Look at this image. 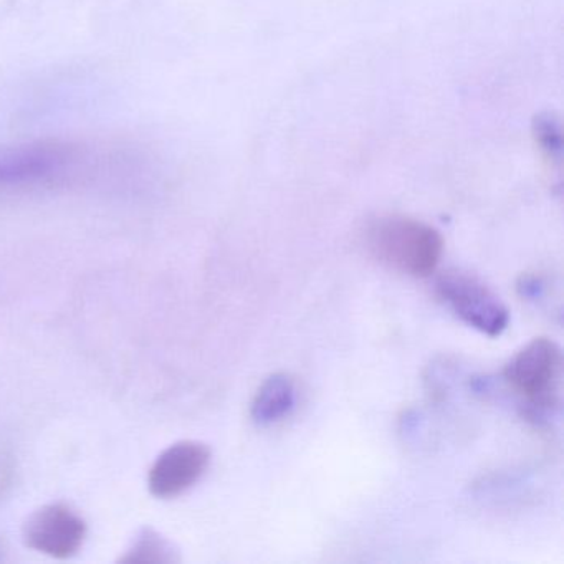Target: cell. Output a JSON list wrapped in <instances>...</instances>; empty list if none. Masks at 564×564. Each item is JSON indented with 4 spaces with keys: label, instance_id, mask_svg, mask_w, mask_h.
<instances>
[{
    "label": "cell",
    "instance_id": "cell-1",
    "mask_svg": "<svg viewBox=\"0 0 564 564\" xmlns=\"http://www.w3.org/2000/svg\"><path fill=\"white\" fill-rule=\"evenodd\" d=\"M503 378L520 395L524 419L533 424H547L560 411L563 352L553 339H531L507 362Z\"/></svg>",
    "mask_w": 564,
    "mask_h": 564
},
{
    "label": "cell",
    "instance_id": "cell-2",
    "mask_svg": "<svg viewBox=\"0 0 564 564\" xmlns=\"http://www.w3.org/2000/svg\"><path fill=\"white\" fill-rule=\"evenodd\" d=\"M369 252L391 269L414 279H427L437 270L444 239L434 227L409 217H382L366 234Z\"/></svg>",
    "mask_w": 564,
    "mask_h": 564
},
{
    "label": "cell",
    "instance_id": "cell-3",
    "mask_svg": "<svg viewBox=\"0 0 564 564\" xmlns=\"http://www.w3.org/2000/svg\"><path fill=\"white\" fill-rule=\"evenodd\" d=\"M437 293L458 319L481 335L497 338L510 325L507 305L471 273L458 269L441 273Z\"/></svg>",
    "mask_w": 564,
    "mask_h": 564
},
{
    "label": "cell",
    "instance_id": "cell-4",
    "mask_svg": "<svg viewBox=\"0 0 564 564\" xmlns=\"http://www.w3.org/2000/svg\"><path fill=\"white\" fill-rule=\"evenodd\" d=\"M88 150L64 143L0 148V186L44 183L72 171Z\"/></svg>",
    "mask_w": 564,
    "mask_h": 564
},
{
    "label": "cell",
    "instance_id": "cell-5",
    "mask_svg": "<svg viewBox=\"0 0 564 564\" xmlns=\"http://www.w3.org/2000/svg\"><path fill=\"white\" fill-rule=\"evenodd\" d=\"M210 448L203 442L184 441L171 445L154 462L148 478L151 494L158 498H174L189 490L206 474Z\"/></svg>",
    "mask_w": 564,
    "mask_h": 564
},
{
    "label": "cell",
    "instance_id": "cell-6",
    "mask_svg": "<svg viewBox=\"0 0 564 564\" xmlns=\"http://www.w3.org/2000/svg\"><path fill=\"white\" fill-rule=\"evenodd\" d=\"M85 534V521L64 505L41 508L24 524V540L29 547L62 560L80 550Z\"/></svg>",
    "mask_w": 564,
    "mask_h": 564
},
{
    "label": "cell",
    "instance_id": "cell-7",
    "mask_svg": "<svg viewBox=\"0 0 564 564\" xmlns=\"http://www.w3.org/2000/svg\"><path fill=\"white\" fill-rule=\"evenodd\" d=\"M295 382L285 372H275L257 389L250 415L257 425H272L286 417L295 408Z\"/></svg>",
    "mask_w": 564,
    "mask_h": 564
},
{
    "label": "cell",
    "instance_id": "cell-8",
    "mask_svg": "<svg viewBox=\"0 0 564 564\" xmlns=\"http://www.w3.org/2000/svg\"><path fill=\"white\" fill-rule=\"evenodd\" d=\"M538 141H540L543 150L550 151L551 156L561 151L560 128L556 121L546 118V120L538 121Z\"/></svg>",
    "mask_w": 564,
    "mask_h": 564
}]
</instances>
